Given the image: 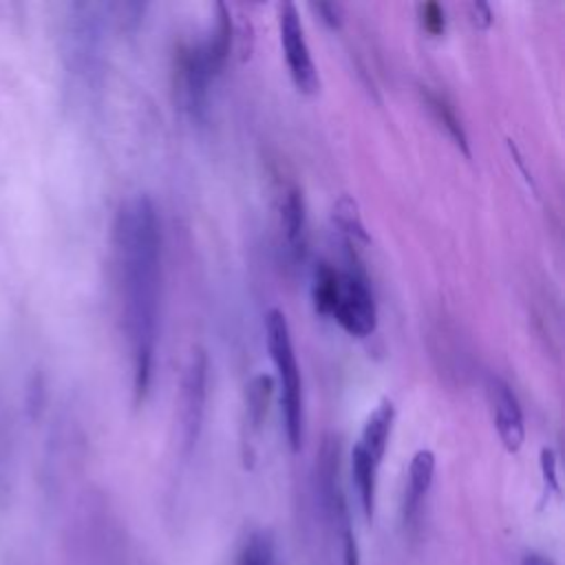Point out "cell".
Here are the masks:
<instances>
[{
  "instance_id": "6da1fadb",
  "label": "cell",
  "mask_w": 565,
  "mask_h": 565,
  "mask_svg": "<svg viewBox=\"0 0 565 565\" xmlns=\"http://www.w3.org/2000/svg\"><path fill=\"white\" fill-rule=\"evenodd\" d=\"M113 243L132 360V391L135 402L141 404L152 382L161 289V232L154 203L146 194H135L119 205Z\"/></svg>"
},
{
  "instance_id": "7a4b0ae2",
  "label": "cell",
  "mask_w": 565,
  "mask_h": 565,
  "mask_svg": "<svg viewBox=\"0 0 565 565\" xmlns=\"http://www.w3.org/2000/svg\"><path fill=\"white\" fill-rule=\"evenodd\" d=\"M265 333H267V349L280 384V404H282L287 441H289V448L298 452L302 446V380H300V369L294 353L289 324L280 309L274 307L267 311Z\"/></svg>"
},
{
  "instance_id": "3957f363",
  "label": "cell",
  "mask_w": 565,
  "mask_h": 565,
  "mask_svg": "<svg viewBox=\"0 0 565 565\" xmlns=\"http://www.w3.org/2000/svg\"><path fill=\"white\" fill-rule=\"evenodd\" d=\"M331 318L355 338H366L377 327V309L366 278L358 271H340Z\"/></svg>"
},
{
  "instance_id": "277c9868",
  "label": "cell",
  "mask_w": 565,
  "mask_h": 565,
  "mask_svg": "<svg viewBox=\"0 0 565 565\" xmlns=\"http://www.w3.org/2000/svg\"><path fill=\"white\" fill-rule=\"evenodd\" d=\"M278 31H280V44L285 51V60H287V68L294 86L305 95L318 93L320 77H318L316 64L305 38V29L294 2L278 4Z\"/></svg>"
},
{
  "instance_id": "5b68a950",
  "label": "cell",
  "mask_w": 565,
  "mask_h": 565,
  "mask_svg": "<svg viewBox=\"0 0 565 565\" xmlns=\"http://www.w3.org/2000/svg\"><path fill=\"white\" fill-rule=\"evenodd\" d=\"M214 77H216V68L212 66L203 42L179 46L177 64H174L177 97L181 106L188 108L194 117H201L205 113L207 88Z\"/></svg>"
},
{
  "instance_id": "8992f818",
  "label": "cell",
  "mask_w": 565,
  "mask_h": 565,
  "mask_svg": "<svg viewBox=\"0 0 565 565\" xmlns=\"http://www.w3.org/2000/svg\"><path fill=\"white\" fill-rule=\"evenodd\" d=\"M181 424H183V444L190 450L201 433L205 393H207V355L201 349L190 353L185 364L183 384H181Z\"/></svg>"
},
{
  "instance_id": "52a82bcc",
  "label": "cell",
  "mask_w": 565,
  "mask_h": 565,
  "mask_svg": "<svg viewBox=\"0 0 565 565\" xmlns=\"http://www.w3.org/2000/svg\"><path fill=\"white\" fill-rule=\"evenodd\" d=\"M486 388H488V397L494 413V426L503 448L508 452H519L525 439V426H523V413L514 391L499 375H488Z\"/></svg>"
},
{
  "instance_id": "ba28073f",
  "label": "cell",
  "mask_w": 565,
  "mask_h": 565,
  "mask_svg": "<svg viewBox=\"0 0 565 565\" xmlns=\"http://www.w3.org/2000/svg\"><path fill=\"white\" fill-rule=\"evenodd\" d=\"M435 477V455L428 448H422L413 455L408 466V488L404 497V521H413L433 486Z\"/></svg>"
},
{
  "instance_id": "9c48e42d",
  "label": "cell",
  "mask_w": 565,
  "mask_h": 565,
  "mask_svg": "<svg viewBox=\"0 0 565 565\" xmlns=\"http://www.w3.org/2000/svg\"><path fill=\"white\" fill-rule=\"evenodd\" d=\"M393 419H395V406H393V402H391V399H382V402L371 411V415L366 417V422H364V426H362L358 446H360L362 450H366L377 463H380L382 457H384V450H386V444H388V437H391Z\"/></svg>"
},
{
  "instance_id": "30bf717a",
  "label": "cell",
  "mask_w": 565,
  "mask_h": 565,
  "mask_svg": "<svg viewBox=\"0 0 565 565\" xmlns=\"http://www.w3.org/2000/svg\"><path fill=\"white\" fill-rule=\"evenodd\" d=\"M377 468H380V463L355 444L351 450V477H353V486H355V492H358V499H360L366 521H371L373 512H375Z\"/></svg>"
},
{
  "instance_id": "8fae6325",
  "label": "cell",
  "mask_w": 565,
  "mask_h": 565,
  "mask_svg": "<svg viewBox=\"0 0 565 565\" xmlns=\"http://www.w3.org/2000/svg\"><path fill=\"white\" fill-rule=\"evenodd\" d=\"M280 212H282V214H280V221H282L287 247H289L291 254L298 258V256H302L305 243H307V214H305L302 192H300L298 188H289V190L285 192Z\"/></svg>"
},
{
  "instance_id": "7c38bea8",
  "label": "cell",
  "mask_w": 565,
  "mask_h": 565,
  "mask_svg": "<svg viewBox=\"0 0 565 565\" xmlns=\"http://www.w3.org/2000/svg\"><path fill=\"white\" fill-rule=\"evenodd\" d=\"M274 393V377L267 373H258L249 380L247 384V402H245V426L252 433H258L267 408H269V399Z\"/></svg>"
},
{
  "instance_id": "4fadbf2b",
  "label": "cell",
  "mask_w": 565,
  "mask_h": 565,
  "mask_svg": "<svg viewBox=\"0 0 565 565\" xmlns=\"http://www.w3.org/2000/svg\"><path fill=\"white\" fill-rule=\"evenodd\" d=\"M338 278H340V269H335L329 263H318L313 269V282H311V300H313V309L320 316H331L333 305H335V296H338Z\"/></svg>"
},
{
  "instance_id": "5bb4252c",
  "label": "cell",
  "mask_w": 565,
  "mask_h": 565,
  "mask_svg": "<svg viewBox=\"0 0 565 565\" xmlns=\"http://www.w3.org/2000/svg\"><path fill=\"white\" fill-rule=\"evenodd\" d=\"M234 565H278L276 543L267 530H254L243 541Z\"/></svg>"
},
{
  "instance_id": "9a60e30c",
  "label": "cell",
  "mask_w": 565,
  "mask_h": 565,
  "mask_svg": "<svg viewBox=\"0 0 565 565\" xmlns=\"http://www.w3.org/2000/svg\"><path fill=\"white\" fill-rule=\"evenodd\" d=\"M333 223L340 227V232L349 238V241H360V243H369V232L362 223L358 203L349 196L342 194L335 205H333Z\"/></svg>"
},
{
  "instance_id": "2e32d148",
  "label": "cell",
  "mask_w": 565,
  "mask_h": 565,
  "mask_svg": "<svg viewBox=\"0 0 565 565\" xmlns=\"http://www.w3.org/2000/svg\"><path fill=\"white\" fill-rule=\"evenodd\" d=\"M426 95V104L430 108V113L435 115V119L446 128V132L450 135V139L463 150V154L468 157L470 154V148H468V137H466V130L461 126V121L457 119L452 106L441 97V95H435L430 90H424Z\"/></svg>"
},
{
  "instance_id": "e0dca14e",
  "label": "cell",
  "mask_w": 565,
  "mask_h": 565,
  "mask_svg": "<svg viewBox=\"0 0 565 565\" xmlns=\"http://www.w3.org/2000/svg\"><path fill=\"white\" fill-rule=\"evenodd\" d=\"M417 13H419V24L428 35H433V38L444 35V31H446V11L439 2H424V4L417 7Z\"/></svg>"
},
{
  "instance_id": "ac0fdd59",
  "label": "cell",
  "mask_w": 565,
  "mask_h": 565,
  "mask_svg": "<svg viewBox=\"0 0 565 565\" xmlns=\"http://www.w3.org/2000/svg\"><path fill=\"white\" fill-rule=\"evenodd\" d=\"M541 475H543L545 488L558 494L561 486H558V472H556V455L552 448L541 450Z\"/></svg>"
},
{
  "instance_id": "d6986e66",
  "label": "cell",
  "mask_w": 565,
  "mask_h": 565,
  "mask_svg": "<svg viewBox=\"0 0 565 565\" xmlns=\"http://www.w3.org/2000/svg\"><path fill=\"white\" fill-rule=\"evenodd\" d=\"M342 565H360V550L358 541L351 530L344 532V543H342Z\"/></svg>"
},
{
  "instance_id": "ffe728a7",
  "label": "cell",
  "mask_w": 565,
  "mask_h": 565,
  "mask_svg": "<svg viewBox=\"0 0 565 565\" xmlns=\"http://www.w3.org/2000/svg\"><path fill=\"white\" fill-rule=\"evenodd\" d=\"M311 9H316L327 24L340 26V11H342L340 4H335V2H318V4H311Z\"/></svg>"
},
{
  "instance_id": "44dd1931",
  "label": "cell",
  "mask_w": 565,
  "mask_h": 565,
  "mask_svg": "<svg viewBox=\"0 0 565 565\" xmlns=\"http://www.w3.org/2000/svg\"><path fill=\"white\" fill-rule=\"evenodd\" d=\"M470 13H472V22H475L477 26H481V29L490 26V22H492V11H490V7H488L486 2H472V4H470Z\"/></svg>"
},
{
  "instance_id": "7402d4cb",
  "label": "cell",
  "mask_w": 565,
  "mask_h": 565,
  "mask_svg": "<svg viewBox=\"0 0 565 565\" xmlns=\"http://www.w3.org/2000/svg\"><path fill=\"white\" fill-rule=\"evenodd\" d=\"M521 565H556L552 558L539 554V552H530L521 558Z\"/></svg>"
}]
</instances>
